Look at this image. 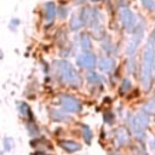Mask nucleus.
Listing matches in <instances>:
<instances>
[{"label": "nucleus", "instance_id": "8", "mask_svg": "<svg viewBox=\"0 0 155 155\" xmlns=\"http://www.w3.org/2000/svg\"><path fill=\"white\" fill-rule=\"evenodd\" d=\"M59 145L64 150H67L68 153H74V151H76V150L80 149V144L76 143V142H73V140H61L59 142Z\"/></svg>", "mask_w": 155, "mask_h": 155}, {"label": "nucleus", "instance_id": "9", "mask_svg": "<svg viewBox=\"0 0 155 155\" xmlns=\"http://www.w3.org/2000/svg\"><path fill=\"white\" fill-rule=\"evenodd\" d=\"M114 67V61L111 58H102L98 62V68L104 71V73H109Z\"/></svg>", "mask_w": 155, "mask_h": 155}, {"label": "nucleus", "instance_id": "5", "mask_svg": "<svg viewBox=\"0 0 155 155\" xmlns=\"http://www.w3.org/2000/svg\"><path fill=\"white\" fill-rule=\"evenodd\" d=\"M76 64L81 68H86V69H93L96 67V56L93 53L85 52L82 54H80L76 58Z\"/></svg>", "mask_w": 155, "mask_h": 155}, {"label": "nucleus", "instance_id": "17", "mask_svg": "<svg viewBox=\"0 0 155 155\" xmlns=\"http://www.w3.org/2000/svg\"><path fill=\"white\" fill-rule=\"evenodd\" d=\"M143 6H145L149 10H155V2L154 0H142Z\"/></svg>", "mask_w": 155, "mask_h": 155}, {"label": "nucleus", "instance_id": "20", "mask_svg": "<svg viewBox=\"0 0 155 155\" xmlns=\"http://www.w3.org/2000/svg\"><path fill=\"white\" fill-rule=\"evenodd\" d=\"M12 147H11V139H8V138H5V150H10Z\"/></svg>", "mask_w": 155, "mask_h": 155}, {"label": "nucleus", "instance_id": "21", "mask_svg": "<svg viewBox=\"0 0 155 155\" xmlns=\"http://www.w3.org/2000/svg\"><path fill=\"white\" fill-rule=\"evenodd\" d=\"M149 42H150L153 46H155V30L151 33V36H150V40H149Z\"/></svg>", "mask_w": 155, "mask_h": 155}, {"label": "nucleus", "instance_id": "3", "mask_svg": "<svg viewBox=\"0 0 155 155\" xmlns=\"http://www.w3.org/2000/svg\"><path fill=\"white\" fill-rule=\"evenodd\" d=\"M61 102V105L63 107V109L65 111H69V113H78L81 110V104L71 96H67V94H63L59 99Z\"/></svg>", "mask_w": 155, "mask_h": 155}, {"label": "nucleus", "instance_id": "14", "mask_svg": "<svg viewBox=\"0 0 155 155\" xmlns=\"http://www.w3.org/2000/svg\"><path fill=\"white\" fill-rule=\"evenodd\" d=\"M81 24H82L81 18L78 17V16H73V18H71V21H70V28H71L73 30H76V29H79V28L81 27Z\"/></svg>", "mask_w": 155, "mask_h": 155}, {"label": "nucleus", "instance_id": "6", "mask_svg": "<svg viewBox=\"0 0 155 155\" xmlns=\"http://www.w3.org/2000/svg\"><path fill=\"white\" fill-rule=\"evenodd\" d=\"M142 35H143V28L139 25V27L137 28V30H134L133 36H132V39L130 40L128 45H127V48H126V53H127V54H133V53H134V51H136L138 44L140 42Z\"/></svg>", "mask_w": 155, "mask_h": 155}, {"label": "nucleus", "instance_id": "7", "mask_svg": "<svg viewBox=\"0 0 155 155\" xmlns=\"http://www.w3.org/2000/svg\"><path fill=\"white\" fill-rule=\"evenodd\" d=\"M133 119V121L138 125V126H140L142 128H147V126H148V124H149V116H148V114L143 110V111H140V113H138L134 117H132Z\"/></svg>", "mask_w": 155, "mask_h": 155}, {"label": "nucleus", "instance_id": "4", "mask_svg": "<svg viewBox=\"0 0 155 155\" xmlns=\"http://www.w3.org/2000/svg\"><path fill=\"white\" fill-rule=\"evenodd\" d=\"M120 19H121V23H122V25L125 27V29L127 31L133 30V27H134V16L131 12V10H128L127 7L120 8Z\"/></svg>", "mask_w": 155, "mask_h": 155}, {"label": "nucleus", "instance_id": "10", "mask_svg": "<svg viewBox=\"0 0 155 155\" xmlns=\"http://www.w3.org/2000/svg\"><path fill=\"white\" fill-rule=\"evenodd\" d=\"M45 15H46V21L52 22L54 16H56V6L53 2H46L45 4Z\"/></svg>", "mask_w": 155, "mask_h": 155}, {"label": "nucleus", "instance_id": "16", "mask_svg": "<svg viewBox=\"0 0 155 155\" xmlns=\"http://www.w3.org/2000/svg\"><path fill=\"white\" fill-rule=\"evenodd\" d=\"M51 114H52V115H54V116H52L54 120H58V121H63V120H67V117H63L64 115H63L61 111H58V110H52V111H51Z\"/></svg>", "mask_w": 155, "mask_h": 155}, {"label": "nucleus", "instance_id": "22", "mask_svg": "<svg viewBox=\"0 0 155 155\" xmlns=\"http://www.w3.org/2000/svg\"><path fill=\"white\" fill-rule=\"evenodd\" d=\"M150 145H151V148L155 150V139L154 140H151V143H150Z\"/></svg>", "mask_w": 155, "mask_h": 155}, {"label": "nucleus", "instance_id": "2", "mask_svg": "<svg viewBox=\"0 0 155 155\" xmlns=\"http://www.w3.org/2000/svg\"><path fill=\"white\" fill-rule=\"evenodd\" d=\"M54 63L57 65V73L59 74L61 79L65 84H68L70 86L80 85V76L69 62H67L64 59H61V61H56Z\"/></svg>", "mask_w": 155, "mask_h": 155}, {"label": "nucleus", "instance_id": "23", "mask_svg": "<svg viewBox=\"0 0 155 155\" xmlns=\"http://www.w3.org/2000/svg\"><path fill=\"white\" fill-rule=\"evenodd\" d=\"M113 155H119V154H113Z\"/></svg>", "mask_w": 155, "mask_h": 155}, {"label": "nucleus", "instance_id": "11", "mask_svg": "<svg viewBox=\"0 0 155 155\" xmlns=\"http://www.w3.org/2000/svg\"><path fill=\"white\" fill-rule=\"evenodd\" d=\"M116 140H117V143L121 144V145L128 142V133H127L126 128L120 127V128L116 130Z\"/></svg>", "mask_w": 155, "mask_h": 155}, {"label": "nucleus", "instance_id": "18", "mask_svg": "<svg viewBox=\"0 0 155 155\" xmlns=\"http://www.w3.org/2000/svg\"><path fill=\"white\" fill-rule=\"evenodd\" d=\"M130 87H131V82H130V80H128V79H124L122 85H121V92H126V91H128Z\"/></svg>", "mask_w": 155, "mask_h": 155}, {"label": "nucleus", "instance_id": "15", "mask_svg": "<svg viewBox=\"0 0 155 155\" xmlns=\"http://www.w3.org/2000/svg\"><path fill=\"white\" fill-rule=\"evenodd\" d=\"M86 78H87V81H88V82H91V84H97V82H101V81H102L101 76H99V75H97V74H96V73H93V71L88 73Z\"/></svg>", "mask_w": 155, "mask_h": 155}, {"label": "nucleus", "instance_id": "13", "mask_svg": "<svg viewBox=\"0 0 155 155\" xmlns=\"http://www.w3.org/2000/svg\"><path fill=\"white\" fill-rule=\"evenodd\" d=\"M91 40H90V38L87 36V35H82L81 36V47H82V50L85 51V52H88L90 51V48H91Z\"/></svg>", "mask_w": 155, "mask_h": 155}, {"label": "nucleus", "instance_id": "24", "mask_svg": "<svg viewBox=\"0 0 155 155\" xmlns=\"http://www.w3.org/2000/svg\"><path fill=\"white\" fill-rule=\"evenodd\" d=\"M93 1H97V0H93Z\"/></svg>", "mask_w": 155, "mask_h": 155}, {"label": "nucleus", "instance_id": "19", "mask_svg": "<svg viewBox=\"0 0 155 155\" xmlns=\"http://www.w3.org/2000/svg\"><path fill=\"white\" fill-rule=\"evenodd\" d=\"M21 105H22V107H19V109H21L22 114H27V113L29 111V108L27 107V104H25V103H21Z\"/></svg>", "mask_w": 155, "mask_h": 155}, {"label": "nucleus", "instance_id": "12", "mask_svg": "<svg viewBox=\"0 0 155 155\" xmlns=\"http://www.w3.org/2000/svg\"><path fill=\"white\" fill-rule=\"evenodd\" d=\"M82 136H84V139L87 144L91 143V139H92V132H91V128L86 125H82Z\"/></svg>", "mask_w": 155, "mask_h": 155}, {"label": "nucleus", "instance_id": "1", "mask_svg": "<svg viewBox=\"0 0 155 155\" xmlns=\"http://www.w3.org/2000/svg\"><path fill=\"white\" fill-rule=\"evenodd\" d=\"M155 63V56H154V48L150 42H148L145 51H144V58H143V67H142V85L145 88H149L150 81H151V73L154 69Z\"/></svg>", "mask_w": 155, "mask_h": 155}]
</instances>
